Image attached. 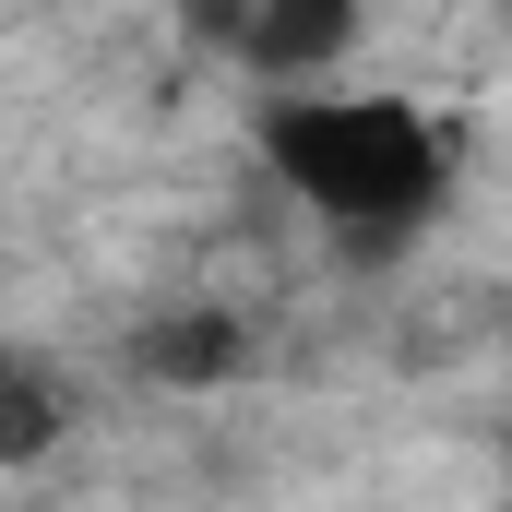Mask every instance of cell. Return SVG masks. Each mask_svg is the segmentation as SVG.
I'll return each instance as SVG.
<instances>
[{"mask_svg": "<svg viewBox=\"0 0 512 512\" xmlns=\"http://www.w3.org/2000/svg\"><path fill=\"white\" fill-rule=\"evenodd\" d=\"M262 167L346 251H405L453 203V131L417 96H370V84H334V72L262 96Z\"/></svg>", "mask_w": 512, "mask_h": 512, "instance_id": "obj_1", "label": "cell"}, {"mask_svg": "<svg viewBox=\"0 0 512 512\" xmlns=\"http://www.w3.org/2000/svg\"><path fill=\"white\" fill-rule=\"evenodd\" d=\"M358 0H227V48L251 60L262 84H322L358 48Z\"/></svg>", "mask_w": 512, "mask_h": 512, "instance_id": "obj_2", "label": "cell"}]
</instances>
